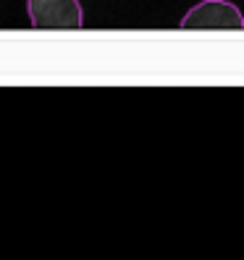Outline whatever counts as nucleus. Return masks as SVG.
<instances>
[{
  "label": "nucleus",
  "mask_w": 244,
  "mask_h": 260,
  "mask_svg": "<svg viewBox=\"0 0 244 260\" xmlns=\"http://www.w3.org/2000/svg\"><path fill=\"white\" fill-rule=\"evenodd\" d=\"M26 13L34 29H82L84 13L79 0H26Z\"/></svg>",
  "instance_id": "1"
},
{
  "label": "nucleus",
  "mask_w": 244,
  "mask_h": 260,
  "mask_svg": "<svg viewBox=\"0 0 244 260\" xmlns=\"http://www.w3.org/2000/svg\"><path fill=\"white\" fill-rule=\"evenodd\" d=\"M181 29H244L241 11L228 0H202L179 24Z\"/></svg>",
  "instance_id": "2"
}]
</instances>
